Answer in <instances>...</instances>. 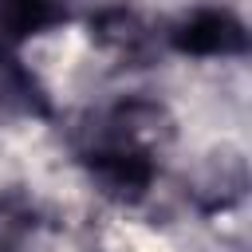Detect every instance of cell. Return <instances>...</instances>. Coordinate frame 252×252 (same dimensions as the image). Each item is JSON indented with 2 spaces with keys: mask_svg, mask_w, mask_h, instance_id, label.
<instances>
[{
  "mask_svg": "<svg viewBox=\"0 0 252 252\" xmlns=\"http://www.w3.org/2000/svg\"><path fill=\"white\" fill-rule=\"evenodd\" d=\"M87 165H91V177L98 181V189L122 205L142 201L158 177L154 150H142V146H106V142L91 146Z\"/></svg>",
  "mask_w": 252,
  "mask_h": 252,
  "instance_id": "1",
  "label": "cell"
},
{
  "mask_svg": "<svg viewBox=\"0 0 252 252\" xmlns=\"http://www.w3.org/2000/svg\"><path fill=\"white\" fill-rule=\"evenodd\" d=\"M169 43L181 55H197V59H217L220 55V59H228V55L248 51V32L228 8H197L181 24H173Z\"/></svg>",
  "mask_w": 252,
  "mask_h": 252,
  "instance_id": "2",
  "label": "cell"
},
{
  "mask_svg": "<svg viewBox=\"0 0 252 252\" xmlns=\"http://www.w3.org/2000/svg\"><path fill=\"white\" fill-rule=\"evenodd\" d=\"M91 35H94V43H102L106 51H114V55H122V59H130V63L146 59L150 47H154L150 28H146L134 12H126V8L98 12V16L91 20Z\"/></svg>",
  "mask_w": 252,
  "mask_h": 252,
  "instance_id": "3",
  "label": "cell"
},
{
  "mask_svg": "<svg viewBox=\"0 0 252 252\" xmlns=\"http://www.w3.org/2000/svg\"><path fill=\"white\" fill-rule=\"evenodd\" d=\"M67 20L63 0H0V43L32 39Z\"/></svg>",
  "mask_w": 252,
  "mask_h": 252,
  "instance_id": "4",
  "label": "cell"
},
{
  "mask_svg": "<svg viewBox=\"0 0 252 252\" xmlns=\"http://www.w3.org/2000/svg\"><path fill=\"white\" fill-rule=\"evenodd\" d=\"M39 236V205L24 189L0 193V252H28Z\"/></svg>",
  "mask_w": 252,
  "mask_h": 252,
  "instance_id": "5",
  "label": "cell"
}]
</instances>
